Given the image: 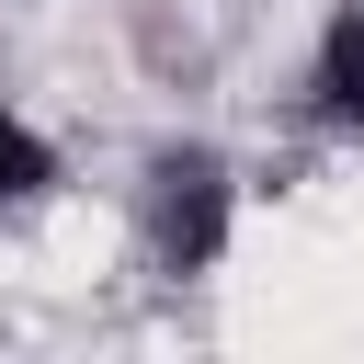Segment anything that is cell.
Instances as JSON below:
<instances>
[{"label": "cell", "mask_w": 364, "mask_h": 364, "mask_svg": "<svg viewBox=\"0 0 364 364\" xmlns=\"http://www.w3.org/2000/svg\"><path fill=\"white\" fill-rule=\"evenodd\" d=\"M318 114L341 136H364V0H341L330 34H318Z\"/></svg>", "instance_id": "3"}, {"label": "cell", "mask_w": 364, "mask_h": 364, "mask_svg": "<svg viewBox=\"0 0 364 364\" xmlns=\"http://www.w3.org/2000/svg\"><path fill=\"white\" fill-rule=\"evenodd\" d=\"M57 205V148H46V125L0 91V216H46Z\"/></svg>", "instance_id": "2"}, {"label": "cell", "mask_w": 364, "mask_h": 364, "mask_svg": "<svg viewBox=\"0 0 364 364\" xmlns=\"http://www.w3.org/2000/svg\"><path fill=\"white\" fill-rule=\"evenodd\" d=\"M125 228H136V262L171 273V284H205L239 239V182L216 148H159L148 182L125 193Z\"/></svg>", "instance_id": "1"}]
</instances>
